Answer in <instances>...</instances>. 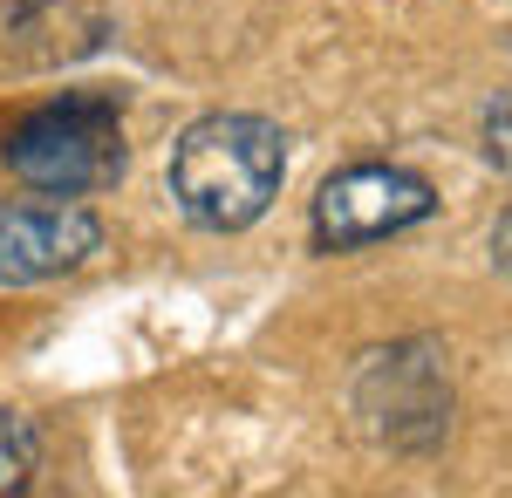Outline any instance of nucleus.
<instances>
[{
	"label": "nucleus",
	"mask_w": 512,
	"mask_h": 498,
	"mask_svg": "<svg viewBox=\"0 0 512 498\" xmlns=\"http://www.w3.org/2000/svg\"><path fill=\"white\" fill-rule=\"evenodd\" d=\"M280 178H287V137L280 123L246 110L198 116L171 151V198L205 232L253 226L280 198Z\"/></svg>",
	"instance_id": "obj_1"
},
{
	"label": "nucleus",
	"mask_w": 512,
	"mask_h": 498,
	"mask_svg": "<svg viewBox=\"0 0 512 498\" xmlns=\"http://www.w3.org/2000/svg\"><path fill=\"white\" fill-rule=\"evenodd\" d=\"M7 171L28 185V192H48V198H82V192H110L123 178V123H117V103L103 96H69V103H48L35 110L7 144Z\"/></svg>",
	"instance_id": "obj_2"
},
{
	"label": "nucleus",
	"mask_w": 512,
	"mask_h": 498,
	"mask_svg": "<svg viewBox=\"0 0 512 498\" xmlns=\"http://www.w3.org/2000/svg\"><path fill=\"white\" fill-rule=\"evenodd\" d=\"M431 212H437L431 178H417L403 164H349L315 198V246L321 253H355V246H376V239L424 226Z\"/></svg>",
	"instance_id": "obj_3"
},
{
	"label": "nucleus",
	"mask_w": 512,
	"mask_h": 498,
	"mask_svg": "<svg viewBox=\"0 0 512 498\" xmlns=\"http://www.w3.org/2000/svg\"><path fill=\"white\" fill-rule=\"evenodd\" d=\"M103 253V226L82 205H0V280L35 287L89 267Z\"/></svg>",
	"instance_id": "obj_4"
},
{
	"label": "nucleus",
	"mask_w": 512,
	"mask_h": 498,
	"mask_svg": "<svg viewBox=\"0 0 512 498\" xmlns=\"http://www.w3.org/2000/svg\"><path fill=\"white\" fill-rule=\"evenodd\" d=\"M35 464H41V430L21 417V410H0V498L28 492Z\"/></svg>",
	"instance_id": "obj_5"
},
{
	"label": "nucleus",
	"mask_w": 512,
	"mask_h": 498,
	"mask_svg": "<svg viewBox=\"0 0 512 498\" xmlns=\"http://www.w3.org/2000/svg\"><path fill=\"white\" fill-rule=\"evenodd\" d=\"M478 144H485V164H492L499 178H512V89L485 103V123H478Z\"/></svg>",
	"instance_id": "obj_6"
},
{
	"label": "nucleus",
	"mask_w": 512,
	"mask_h": 498,
	"mask_svg": "<svg viewBox=\"0 0 512 498\" xmlns=\"http://www.w3.org/2000/svg\"><path fill=\"white\" fill-rule=\"evenodd\" d=\"M499 260L512 267V219H506V232H499Z\"/></svg>",
	"instance_id": "obj_7"
}]
</instances>
